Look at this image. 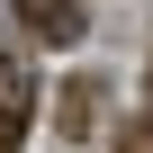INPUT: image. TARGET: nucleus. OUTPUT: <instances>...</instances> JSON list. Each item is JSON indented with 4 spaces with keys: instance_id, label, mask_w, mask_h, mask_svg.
Returning a JSON list of instances; mask_svg holds the SVG:
<instances>
[{
    "instance_id": "f257e3e1",
    "label": "nucleus",
    "mask_w": 153,
    "mask_h": 153,
    "mask_svg": "<svg viewBox=\"0 0 153 153\" xmlns=\"http://www.w3.org/2000/svg\"><path fill=\"white\" fill-rule=\"evenodd\" d=\"M18 18H27L36 36H54V45H72V36H81V0H18Z\"/></svg>"
},
{
    "instance_id": "f03ea898",
    "label": "nucleus",
    "mask_w": 153,
    "mask_h": 153,
    "mask_svg": "<svg viewBox=\"0 0 153 153\" xmlns=\"http://www.w3.org/2000/svg\"><path fill=\"white\" fill-rule=\"evenodd\" d=\"M18 126H27V72L0 63V153H18Z\"/></svg>"
},
{
    "instance_id": "20e7f679",
    "label": "nucleus",
    "mask_w": 153,
    "mask_h": 153,
    "mask_svg": "<svg viewBox=\"0 0 153 153\" xmlns=\"http://www.w3.org/2000/svg\"><path fill=\"white\" fill-rule=\"evenodd\" d=\"M117 153H153V135H126V144H117Z\"/></svg>"
},
{
    "instance_id": "7ed1b4c3",
    "label": "nucleus",
    "mask_w": 153,
    "mask_h": 153,
    "mask_svg": "<svg viewBox=\"0 0 153 153\" xmlns=\"http://www.w3.org/2000/svg\"><path fill=\"white\" fill-rule=\"evenodd\" d=\"M90 108H99V81H72V90L54 99V126H63V135H90Z\"/></svg>"
}]
</instances>
